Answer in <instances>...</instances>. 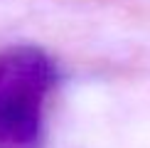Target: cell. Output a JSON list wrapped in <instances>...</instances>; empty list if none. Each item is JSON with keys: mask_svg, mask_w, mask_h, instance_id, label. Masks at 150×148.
<instances>
[]
</instances>
